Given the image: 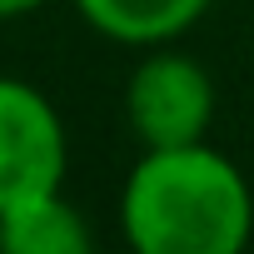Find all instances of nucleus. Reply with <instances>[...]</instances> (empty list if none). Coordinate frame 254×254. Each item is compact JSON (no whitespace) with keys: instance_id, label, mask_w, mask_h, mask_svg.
Masks as SVG:
<instances>
[{"instance_id":"f257e3e1","label":"nucleus","mask_w":254,"mask_h":254,"mask_svg":"<svg viewBox=\"0 0 254 254\" xmlns=\"http://www.w3.org/2000/svg\"><path fill=\"white\" fill-rule=\"evenodd\" d=\"M120 234L135 254H239L254 239V190L209 140L140 150L120 190Z\"/></svg>"},{"instance_id":"f03ea898","label":"nucleus","mask_w":254,"mask_h":254,"mask_svg":"<svg viewBox=\"0 0 254 254\" xmlns=\"http://www.w3.org/2000/svg\"><path fill=\"white\" fill-rule=\"evenodd\" d=\"M125 125L140 150L204 140L214 125L209 70L175 45H150L125 80Z\"/></svg>"},{"instance_id":"7ed1b4c3","label":"nucleus","mask_w":254,"mask_h":254,"mask_svg":"<svg viewBox=\"0 0 254 254\" xmlns=\"http://www.w3.org/2000/svg\"><path fill=\"white\" fill-rule=\"evenodd\" d=\"M70 170V135L50 95L30 80L0 75V214L65 190Z\"/></svg>"},{"instance_id":"20e7f679","label":"nucleus","mask_w":254,"mask_h":254,"mask_svg":"<svg viewBox=\"0 0 254 254\" xmlns=\"http://www.w3.org/2000/svg\"><path fill=\"white\" fill-rule=\"evenodd\" d=\"M70 5L95 35L150 50V45H175L185 30H194L214 0H70Z\"/></svg>"},{"instance_id":"39448f33","label":"nucleus","mask_w":254,"mask_h":254,"mask_svg":"<svg viewBox=\"0 0 254 254\" xmlns=\"http://www.w3.org/2000/svg\"><path fill=\"white\" fill-rule=\"evenodd\" d=\"M90 244H95L90 219L80 214L75 199H65V190L35 194L0 214V249L5 254H90Z\"/></svg>"},{"instance_id":"423d86ee","label":"nucleus","mask_w":254,"mask_h":254,"mask_svg":"<svg viewBox=\"0 0 254 254\" xmlns=\"http://www.w3.org/2000/svg\"><path fill=\"white\" fill-rule=\"evenodd\" d=\"M40 5H45V0H0V20H20V15H30Z\"/></svg>"}]
</instances>
